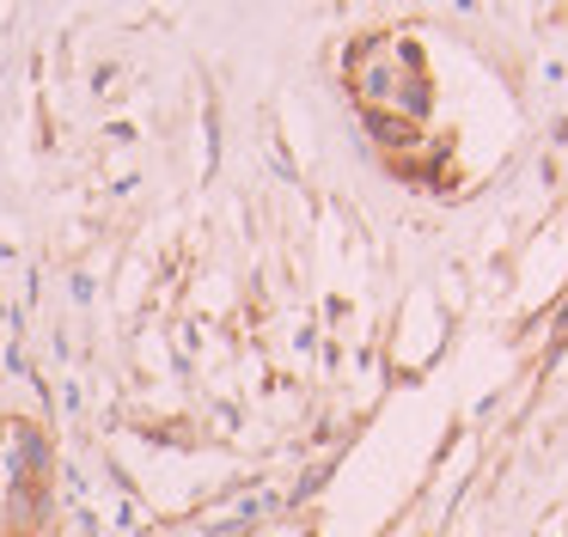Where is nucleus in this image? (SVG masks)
Masks as SVG:
<instances>
[]
</instances>
